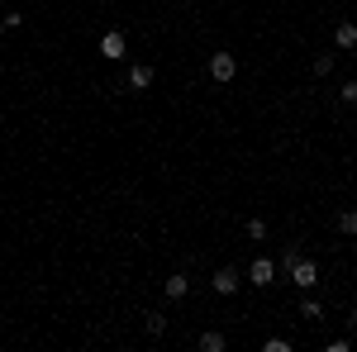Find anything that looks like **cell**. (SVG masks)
Instances as JSON below:
<instances>
[{
  "label": "cell",
  "instance_id": "obj_2",
  "mask_svg": "<svg viewBox=\"0 0 357 352\" xmlns=\"http://www.w3.org/2000/svg\"><path fill=\"white\" fill-rule=\"evenodd\" d=\"M96 53L105 57V62H124V57H129V38H124L119 29H110V33H100V48H96Z\"/></svg>",
  "mask_w": 357,
  "mask_h": 352
},
{
  "label": "cell",
  "instance_id": "obj_12",
  "mask_svg": "<svg viewBox=\"0 0 357 352\" xmlns=\"http://www.w3.org/2000/svg\"><path fill=\"white\" fill-rule=\"evenodd\" d=\"M338 234H343V238L357 234V210H343V215H338Z\"/></svg>",
  "mask_w": 357,
  "mask_h": 352
},
{
  "label": "cell",
  "instance_id": "obj_1",
  "mask_svg": "<svg viewBox=\"0 0 357 352\" xmlns=\"http://www.w3.org/2000/svg\"><path fill=\"white\" fill-rule=\"evenodd\" d=\"M276 276H281V267H276L272 257H252L243 271V286H257V291H267V286H276Z\"/></svg>",
  "mask_w": 357,
  "mask_h": 352
},
{
  "label": "cell",
  "instance_id": "obj_18",
  "mask_svg": "<svg viewBox=\"0 0 357 352\" xmlns=\"http://www.w3.org/2000/svg\"><path fill=\"white\" fill-rule=\"evenodd\" d=\"M348 328H353V333H357V309H348Z\"/></svg>",
  "mask_w": 357,
  "mask_h": 352
},
{
  "label": "cell",
  "instance_id": "obj_19",
  "mask_svg": "<svg viewBox=\"0 0 357 352\" xmlns=\"http://www.w3.org/2000/svg\"><path fill=\"white\" fill-rule=\"evenodd\" d=\"M353 243H357V234H353Z\"/></svg>",
  "mask_w": 357,
  "mask_h": 352
},
{
  "label": "cell",
  "instance_id": "obj_10",
  "mask_svg": "<svg viewBox=\"0 0 357 352\" xmlns=\"http://www.w3.org/2000/svg\"><path fill=\"white\" fill-rule=\"evenodd\" d=\"M301 319H305V324H314V319H324V305H319V300L310 296V291H305V300H301Z\"/></svg>",
  "mask_w": 357,
  "mask_h": 352
},
{
  "label": "cell",
  "instance_id": "obj_6",
  "mask_svg": "<svg viewBox=\"0 0 357 352\" xmlns=\"http://www.w3.org/2000/svg\"><path fill=\"white\" fill-rule=\"evenodd\" d=\"M162 296L167 300H186L191 296V276H186V271H172V276L162 281Z\"/></svg>",
  "mask_w": 357,
  "mask_h": 352
},
{
  "label": "cell",
  "instance_id": "obj_7",
  "mask_svg": "<svg viewBox=\"0 0 357 352\" xmlns=\"http://www.w3.org/2000/svg\"><path fill=\"white\" fill-rule=\"evenodd\" d=\"M333 48H338V53H353L357 48V24L353 20H343V24L333 29Z\"/></svg>",
  "mask_w": 357,
  "mask_h": 352
},
{
  "label": "cell",
  "instance_id": "obj_15",
  "mask_svg": "<svg viewBox=\"0 0 357 352\" xmlns=\"http://www.w3.org/2000/svg\"><path fill=\"white\" fill-rule=\"evenodd\" d=\"M333 72V53H319L314 57V77H329Z\"/></svg>",
  "mask_w": 357,
  "mask_h": 352
},
{
  "label": "cell",
  "instance_id": "obj_9",
  "mask_svg": "<svg viewBox=\"0 0 357 352\" xmlns=\"http://www.w3.org/2000/svg\"><path fill=\"white\" fill-rule=\"evenodd\" d=\"M195 348H200V352H224V348H229V338H224L220 328H205V333L195 338Z\"/></svg>",
  "mask_w": 357,
  "mask_h": 352
},
{
  "label": "cell",
  "instance_id": "obj_4",
  "mask_svg": "<svg viewBox=\"0 0 357 352\" xmlns=\"http://www.w3.org/2000/svg\"><path fill=\"white\" fill-rule=\"evenodd\" d=\"M234 77H238V57L234 53H210V82L229 86Z\"/></svg>",
  "mask_w": 357,
  "mask_h": 352
},
{
  "label": "cell",
  "instance_id": "obj_8",
  "mask_svg": "<svg viewBox=\"0 0 357 352\" xmlns=\"http://www.w3.org/2000/svg\"><path fill=\"white\" fill-rule=\"evenodd\" d=\"M153 86V67L148 62H129V91H148Z\"/></svg>",
  "mask_w": 357,
  "mask_h": 352
},
{
  "label": "cell",
  "instance_id": "obj_17",
  "mask_svg": "<svg viewBox=\"0 0 357 352\" xmlns=\"http://www.w3.org/2000/svg\"><path fill=\"white\" fill-rule=\"evenodd\" d=\"M343 105H357V82H343Z\"/></svg>",
  "mask_w": 357,
  "mask_h": 352
},
{
  "label": "cell",
  "instance_id": "obj_11",
  "mask_svg": "<svg viewBox=\"0 0 357 352\" xmlns=\"http://www.w3.org/2000/svg\"><path fill=\"white\" fill-rule=\"evenodd\" d=\"M143 328H148V338H162V333H167V314H162V309H153V314L143 319Z\"/></svg>",
  "mask_w": 357,
  "mask_h": 352
},
{
  "label": "cell",
  "instance_id": "obj_16",
  "mask_svg": "<svg viewBox=\"0 0 357 352\" xmlns=\"http://www.w3.org/2000/svg\"><path fill=\"white\" fill-rule=\"evenodd\" d=\"M267 352H291V338H267Z\"/></svg>",
  "mask_w": 357,
  "mask_h": 352
},
{
  "label": "cell",
  "instance_id": "obj_13",
  "mask_svg": "<svg viewBox=\"0 0 357 352\" xmlns=\"http://www.w3.org/2000/svg\"><path fill=\"white\" fill-rule=\"evenodd\" d=\"M296 257H305V252H301L296 243H286V247H281V262H276V267H281V271H291V267H296Z\"/></svg>",
  "mask_w": 357,
  "mask_h": 352
},
{
  "label": "cell",
  "instance_id": "obj_3",
  "mask_svg": "<svg viewBox=\"0 0 357 352\" xmlns=\"http://www.w3.org/2000/svg\"><path fill=\"white\" fill-rule=\"evenodd\" d=\"M286 276H291L301 291H314V286H319V262H314V257H296V267L286 271Z\"/></svg>",
  "mask_w": 357,
  "mask_h": 352
},
{
  "label": "cell",
  "instance_id": "obj_14",
  "mask_svg": "<svg viewBox=\"0 0 357 352\" xmlns=\"http://www.w3.org/2000/svg\"><path fill=\"white\" fill-rule=\"evenodd\" d=\"M248 238L262 243V238H267V219H248Z\"/></svg>",
  "mask_w": 357,
  "mask_h": 352
},
{
  "label": "cell",
  "instance_id": "obj_5",
  "mask_svg": "<svg viewBox=\"0 0 357 352\" xmlns=\"http://www.w3.org/2000/svg\"><path fill=\"white\" fill-rule=\"evenodd\" d=\"M238 286H243V271L238 267H220L210 276V291H215V296H238Z\"/></svg>",
  "mask_w": 357,
  "mask_h": 352
}]
</instances>
